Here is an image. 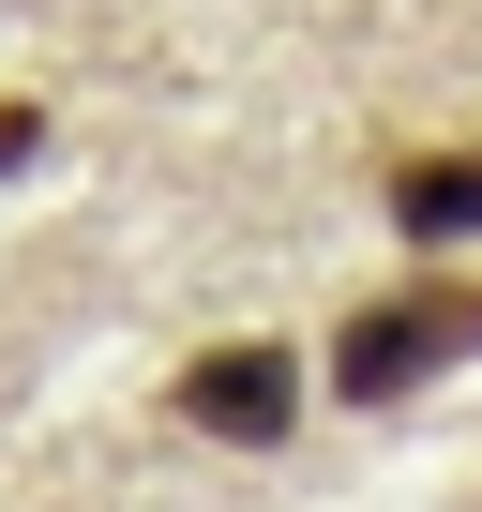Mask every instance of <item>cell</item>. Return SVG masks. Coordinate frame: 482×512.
Wrapping results in <instances>:
<instances>
[{"label":"cell","instance_id":"1","mask_svg":"<svg viewBox=\"0 0 482 512\" xmlns=\"http://www.w3.org/2000/svg\"><path fill=\"white\" fill-rule=\"evenodd\" d=\"M482 362V287L467 272H407V287H362L347 332H332V392L347 407H407L422 377Z\"/></svg>","mask_w":482,"mask_h":512},{"label":"cell","instance_id":"2","mask_svg":"<svg viewBox=\"0 0 482 512\" xmlns=\"http://www.w3.org/2000/svg\"><path fill=\"white\" fill-rule=\"evenodd\" d=\"M166 407H181L196 437H241V452H272V437L302 422V347H272V332H241V347H196Z\"/></svg>","mask_w":482,"mask_h":512},{"label":"cell","instance_id":"3","mask_svg":"<svg viewBox=\"0 0 482 512\" xmlns=\"http://www.w3.org/2000/svg\"><path fill=\"white\" fill-rule=\"evenodd\" d=\"M392 226L437 256V241H482V151H407L392 166Z\"/></svg>","mask_w":482,"mask_h":512},{"label":"cell","instance_id":"4","mask_svg":"<svg viewBox=\"0 0 482 512\" xmlns=\"http://www.w3.org/2000/svg\"><path fill=\"white\" fill-rule=\"evenodd\" d=\"M31 151H46V106H31V91H0V181H16Z\"/></svg>","mask_w":482,"mask_h":512}]
</instances>
